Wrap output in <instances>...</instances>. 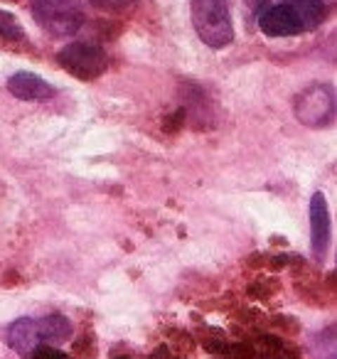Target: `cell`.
I'll list each match as a JSON object with an SVG mask.
<instances>
[{
    "label": "cell",
    "mask_w": 337,
    "mask_h": 359,
    "mask_svg": "<svg viewBox=\"0 0 337 359\" xmlns=\"http://www.w3.org/2000/svg\"><path fill=\"white\" fill-rule=\"evenodd\" d=\"M72 337V323L65 315H45V318H20L8 330V344L18 354H32L42 344L65 342Z\"/></svg>",
    "instance_id": "1"
},
{
    "label": "cell",
    "mask_w": 337,
    "mask_h": 359,
    "mask_svg": "<svg viewBox=\"0 0 337 359\" xmlns=\"http://www.w3.org/2000/svg\"><path fill=\"white\" fill-rule=\"evenodd\" d=\"M190 11H192V25L204 45L212 50L232 45L234 27L227 0H192Z\"/></svg>",
    "instance_id": "2"
},
{
    "label": "cell",
    "mask_w": 337,
    "mask_h": 359,
    "mask_svg": "<svg viewBox=\"0 0 337 359\" xmlns=\"http://www.w3.org/2000/svg\"><path fill=\"white\" fill-rule=\"evenodd\" d=\"M32 15L45 32L70 37L84 22L81 0H32Z\"/></svg>",
    "instance_id": "3"
},
{
    "label": "cell",
    "mask_w": 337,
    "mask_h": 359,
    "mask_svg": "<svg viewBox=\"0 0 337 359\" xmlns=\"http://www.w3.org/2000/svg\"><path fill=\"white\" fill-rule=\"evenodd\" d=\"M60 67L65 72H70L72 76L81 81H89V79H96L106 72L109 67V57L101 47L96 45H86V42H72L67 45L65 50L60 52L57 57Z\"/></svg>",
    "instance_id": "4"
},
{
    "label": "cell",
    "mask_w": 337,
    "mask_h": 359,
    "mask_svg": "<svg viewBox=\"0 0 337 359\" xmlns=\"http://www.w3.org/2000/svg\"><path fill=\"white\" fill-rule=\"evenodd\" d=\"M332 109H335V96L332 89L325 84H312L308 86L303 94L296 99V116L303 126L310 128H322L330 121Z\"/></svg>",
    "instance_id": "5"
},
{
    "label": "cell",
    "mask_w": 337,
    "mask_h": 359,
    "mask_svg": "<svg viewBox=\"0 0 337 359\" xmlns=\"http://www.w3.org/2000/svg\"><path fill=\"white\" fill-rule=\"evenodd\" d=\"M258 27L261 32H266L268 37H291L303 32L300 20L296 18V13L288 6H271L258 15Z\"/></svg>",
    "instance_id": "6"
},
{
    "label": "cell",
    "mask_w": 337,
    "mask_h": 359,
    "mask_svg": "<svg viewBox=\"0 0 337 359\" xmlns=\"http://www.w3.org/2000/svg\"><path fill=\"white\" fill-rule=\"evenodd\" d=\"M8 91L20 101H45L55 96V86L30 72H18L8 79Z\"/></svg>",
    "instance_id": "7"
},
{
    "label": "cell",
    "mask_w": 337,
    "mask_h": 359,
    "mask_svg": "<svg viewBox=\"0 0 337 359\" xmlns=\"http://www.w3.org/2000/svg\"><path fill=\"white\" fill-rule=\"evenodd\" d=\"M310 226H312V251L317 259H322L330 241V215H327V202L320 192H315L310 200Z\"/></svg>",
    "instance_id": "8"
},
{
    "label": "cell",
    "mask_w": 337,
    "mask_h": 359,
    "mask_svg": "<svg viewBox=\"0 0 337 359\" xmlns=\"http://www.w3.org/2000/svg\"><path fill=\"white\" fill-rule=\"evenodd\" d=\"M283 6H288L296 13L303 30H315L325 20V13H327L322 0H283Z\"/></svg>",
    "instance_id": "9"
},
{
    "label": "cell",
    "mask_w": 337,
    "mask_h": 359,
    "mask_svg": "<svg viewBox=\"0 0 337 359\" xmlns=\"http://www.w3.org/2000/svg\"><path fill=\"white\" fill-rule=\"evenodd\" d=\"M22 37H25V30H22V25L18 22V18L6 11H0V40L20 42Z\"/></svg>",
    "instance_id": "10"
},
{
    "label": "cell",
    "mask_w": 337,
    "mask_h": 359,
    "mask_svg": "<svg viewBox=\"0 0 337 359\" xmlns=\"http://www.w3.org/2000/svg\"><path fill=\"white\" fill-rule=\"evenodd\" d=\"M96 8L101 11H109V13H116V11H126L136 3V0H91Z\"/></svg>",
    "instance_id": "11"
},
{
    "label": "cell",
    "mask_w": 337,
    "mask_h": 359,
    "mask_svg": "<svg viewBox=\"0 0 337 359\" xmlns=\"http://www.w3.org/2000/svg\"><path fill=\"white\" fill-rule=\"evenodd\" d=\"M32 359H70L65 352H60L57 347H50V344H42L32 352Z\"/></svg>",
    "instance_id": "12"
}]
</instances>
